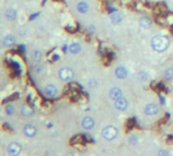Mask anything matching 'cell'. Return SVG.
Here are the masks:
<instances>
[{"instance_id": "d6986e66", "label": "cell", "mask_w": 173, "mask_h": 156, "mask_svg": "<svg viewBox=\"0 0 173 156\" xmlns=\"http://www.w3.org/2000/svg\"><path fill=\"white\" fill-rule=\"evenodd\" d=\"M32 57H33L34 60H39V59L41 58V53L36 50V51H34L32 53Z\"/></svg>"}, {"instance_id": "5b68a950", "label": "cell", "mask_w": 173, "mask_h": 156, "mask_svg": "<svg viewBox=\"0 0 173 156\" xmlns=\"http://www.w3.org/2000/svg\"><path fill=\"white\" fill-rule=\"evenodd\" d=\"M158 112H159V107L156 104H147L146 107H145V114H148V116H153V114H157Z\"/></svg>"}, {"instance_id": "4fadbf2b", "label": "cell", "mask_w": 173, "mask_h": 156, "mask_svg": "<svg viewBox=\"0 0 173 156\" xmlns=\"http://www.w3.org/2000/svg\"><path fill=\"white\" fill-rule=\"evenodd\" d=\"M3 43H4V46H6V47H10V46H12L13 44L15 43L14 36H5V39H4V41H3Z\"/></svg>"}, {"instance_id": "7c38bea8", "label": "cell", "mask_w": 173, "mask_h": 156, "mask_svg": "<svg viewBox=\"0 0 173 156\" xmlns=\"http://www.w3.org/2000/svg\"><path fill=\"white\" fill-rule=\"evenodd\" d=\"M140 24L144 29H150V27L152 26V21L148 17H143L142 19H140Z\"/></svg>"}, {"instance_id": "e0dca14e", "label": "cell", "mask_w": 173, "mask_h": 156, "mask_svg": "<svg viewBox=\"0 0 173 156\" xmlns=\"http://www.w3.org/2000/svg\"><path fill=\"white\" fill-rule=\"evenodd\" d=\"M22 114H25V116L30 117L31 114H33L34 111H33V109H31V107H27V105H24V107H22Z\"/></svg>"}, {"instance_id": "9a60e30c", "label": "cell", "mask_w": 173, "mask_h": 156, "mask_svg": "<svg viewBox=\"0 0 173 156\" xmlns=\"http://www.w3.org/2000/svg\"><path fill=\"white\" fill-rule=\"evenodd\" d=\"M5 15L9 20H13L15 17H17V12H15V10H13V9H8V10L5 12Z\"/></svg>"}, {"instance_id": "277c9868", "label": "cell", "mask_w": 173, "mask_h": 156, "mask_svg": "<svg viewBox=\"0 0 173 156\" xmlns=\"http://www.w3.org/2000/svg\"><path fill=\"white\" fill-rule=\"evenodd\" d=\"M20 150H22V147H20V145L18 143H11V144H9L8 147H7L8 153L11 155L20 154Z\"/></svg>"}, {"instance_id": "52a82bcc", "label": "cell", "mask_w": 173, "mask_h": 156, "mask_svg": "<svg viewBox=\"0 0 173 156\" xmlns=\"http://www.w3.org/2000/svg\"><path fill=\"white\" fill-rule=\"evenodd\" d=\"M94 124L95 123H94L93 119L90 118V117H87V118H85L84 120H83L82 125H83V127H84L85 129L90 130V129H92V128L94 127Z\"/></svg>"}, {"instance_id": "44dd1931", "label": "cell", "mask_w": 173, "mask_h": 156, "mask_svg": "<svg viewBox=\"0 0 173 156\" xmlns=\"http://www.w3.org/2000/svg\"><path fill=\"white\" fill-rule=\"evenodd\" d=\"M6 112H7V114H11V107H7V109H6Z\"/></svg>"}, {"instance_id": "7a4b0ae2", "label": "cell", "mask_w": 173, "mask_h": 156, "mask_svg": "<svg viewBox=\"0 0 173 156\" xmlns=\"http://www.w3.org/2000/svg\"><path fill=\"white\" fill-rule=\"evenodd\" d=\"M117 133H118V131H117L116 128L113 127V126H108V127L103 129L102 136L106 140H113L117 136Z\"/></svg>"}, {"instance_id": "5bb4252c", "label": "cell", "mask_w": 173, "mask_h": 156, "mask_svg": "<svg viewBox=\"0 0 173 156\" xmlns=\"http://www.w3.org/2000/svg\"><path fill=\"white\" fill-rule=\"evenodd\" d=\"M80 49H82V47H80V45L77 43L72 44V45L69 47V50H70V52L72 53V54H77V53L80 51Z\"/></svg>"}, {"instance_id": "3957f363", "label": "cell", "mask_w": 173, "mask_h": 156, "mask_svg": "<svg viewBox=\"0 0 173 156\" xmlns=\"http://www.w3.org/2000/svg\"><path fill=\"white\" fill-rule=\"evenodd\" d=\"M59 77L61 78L62 80H70L71 78L73 77V72L72 70H70L69 68H63L59 71Z\"/></svg>"}, {"instance_id": "ffe728a7", "label": "cell", "mask_w": 173, "mask_h": 156, "mask_svg": "<svg viewBox=\"0 0 173 156\" xmlns=\"http://www.w3.org/2000/svg\"><path fill=\"white\" fill-rule=\"evenodd\" d=\"M138 77L142 78V79H147V78H148V75H147L145 72H140V73H138Z\"/></svg>"}, {"instance_id": "30bf717a", "label": "cell", "mask_w": 173, "mask_h": 156, "mask_svg": "<svg viewBox=\"0 0 173 156\" xmlns=\"http://www.w3.org/2000/svg\"><path fill=\"white\" fill-rule=\"evenodd\" d=\"M115 74H116V76L118 78H125L127 76V71L124 67H118L116 68V70H115Z\"/></svg>"}, {"instance_id": "2e32d148", "label": "cell", "mask_w": 173, "mask_h": 156, "mask_svg": "<svg viewBox=\"0 0 173 156\" xmlns=\"http://www.w3.org/2000/svg\"><path fill=\"white\" fill-rule=\"evenodd\" d=\"M121 20H122V16L119 13H114V14H112V16H111L112 24H119V22H121Z\"/></svg>"}, {"instance_id": "9c48e42d", "label": "cell", "mask_w": 173, "mask_h": 156, "mask_svg": "<svg viewBox=\"0 0 173 156\" xmlns=\"http://www.w3.org/2000/svg\"><path fill=\"white\" fill-rule=\"evenodd\" d=\"M122 93H121V90L119 88H117V87H114V88H112L111 90H110V97L112 98V99L116 100L117 98L121 97Z\"/></svg>"}, {"instance_id": "8fae6325", "label": "cell", "mask_w": 173, "mask_h": 156, "mask_svg": "<svg viewBox=\"0 0 173 156\" xmlns=\"http://www.w3.org/2000/svg\"><path fill=\"white\" fill-rule=\"evenodd\" d=\"M45 92L48 96H54L57 93V88L54 85H48L45 88Z\"/></svg>"}, {"instance_id": "6da1fadb", "label": "cell", "mask_w": 173, "mask_h": 156, "mask_svg": "<svg viewBox=\"0 0 173 156\" xmlns=\"http://www.w3.org/2000/svg\"><path fill=\"white\" fill-rule=\"evenodd\" d=\"M152 48L157 52H163L169 46V39L165 36H156L152 39Z\"/></svg>"}, {"instance_id": "7402d4cb", "label": "cell", "mask_w": 173, "mask_h": 156, "mask_svg": "<svg viewBox=\"0 0 173 156\" xmlns=\"http://www.w3.org/2000/svg\"><path fill=\"white\" fill-rule=\"evenodd\" d=\"M160 154H168V152H165V151H161Z\"/></svg>"}, {"instance_id": "ac0fdd59", "label": "cell", "mask_w": 173, "mask_h": 156, "mask_svg": "<svg viewBox=\"0 0 173 156\" xmlns=\"http://www.w3.org/2000/svg\"><path fill=\"white\" fill-rule=\"evenodd\" d=\"M88 8H89V6H88V4L86 2H80V3L77 4V9L80 12H86L88 10Z\"/></svg>"}, {"instance_id": "ba28073f", "label": "cell", "mask_w": 173, "mask_h": 156, "mask_svg": "<svg viewBox=\"0 0 173 156\" xmlns=\"http://www.w3.org/2000/svg\"><path fill=\"white\" fill-rule=\"evenodd\" d=\"M24 132H25V134H26L27 136L33 137V136H35V135H36L37 130H36V128H35L34 126H32V125H27L26 127L24 128Z\"/></svg>"}, {"instance_id": "8992f818", "label": "cell", "mask_w": 173, "mask_h": 156, "mask_svg": "<svg viewBox=\"0 0 173 156\" xmlns=\"http://www.w3.org/2000/svg\"><path fill=\"white\" fill-rule=\"evenodd\" d=\"M115 107H116V109H120V111H124L127 107V102H126L125 98L119 97L115 100Z\"/></svg>"}]
</instances>
